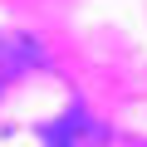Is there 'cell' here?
<instances>
[{
    "mask_svg": "<svg viewBox=\"0 0 147 147\" xmlns=\"http://www.w3.org/2000/svg\"><path fill=\"white\" fill-rule=\"evenodd\" d=\"M34 59H39L34 39H25V34H0V88H5L15 74H25Z\"/></svg>",
    "mask_w": 147,
    "mask_h": 147,
    "instance_id": "obj_2",
    "label": "cell"
},
{
    "mask_svg": "<svg viewBox=\"0 0 147 147\" xmlns=\"http://www.w3.org/2000/svg\"><path fill=\"white\" fill-rule=\"evenodd\" d=\"M98 142H103V127L79 108L69 118H59L54 127H44V147H98Z\"/></svg>",
    "mask_w": 147,
    "mask_h": 147,
    "instance_id": "obj_1",
    "label": "cell"
}]
</instances>
